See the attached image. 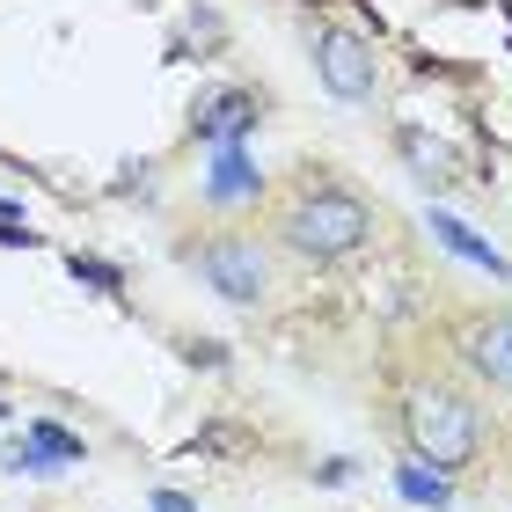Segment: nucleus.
<instances>
[{"label":"nucleus","mask_w":512,"mask_h":512,"mask_svg":"<svg viewBox=\"0 0 512 512\" xmlns=\"http://www.w3.org/2000/svg\"><path fill=\"white\" fill-rule=\"evenodd\" d=\"M366 227H374V213H366V198L337 191V183H315V191H300L286 205V220H278V242H286L293 256H315V264H330V256H352L366 242Z\"/></svg>","instance_id":"f257e3e1"},{"label":"nucleus","mask_w":512,"mask_h":512,"mask_svg":"<svg viewBox=\"0 0 512 512\" xmlns=\"http://www.w3.org/2000/svg\"><path fill=\"white\" fill-rule=\"evenodd\" d=\"M410 439H417L425 461L454 469V461H469V447H476V410L461 403L454 388H410Z\"/></svg>","instance_id":"f03ea898"},{"label":"nucleus","mask_w":512,"mask_h":512,"mask_svg":"<svg viewBox=\"0 0 512 512\" xmlns=\"http://www.w3.org/2000/svg\"><path fill=\"white\" fill-rule=\"evenodd\" d=\"M198 271H205V286L227 293L235 308H256V300L271 293V271H264V256H256L242 235H213L198 249Z\"/></svg>","instance_id":"7ed1b4c3"},{"label":"nucleus","mask_w":512,"mask_h":512,"mask_svg":"<svg viewBox=\"0 0 512 512\" xmlns=\"http://www.w3.org/2000/svg\"><path fill=\"white\" fill-rule=\"evenodd\" d=\"M315 66H322V88H330L337 103H366V96H374V52H366V37H352V30H322Z\"/></svg>","instance_id":"20e7f679"},{"label":"nucleus","mask_w":512,"mask_h":512,"mask_svg":"<svg viewBox=\"0 0 512 512\" xmlns=\"http://www.w3.org/2000/svg\"><path fill=\"white\" fill-rule=\"evenodd\" d=\"M249 125H256V96H242V88H213V96L198 103V118H191V132L213 139V147H242Z\"/></svg>","instance_id":"39448f33"},{"label":"nucleus","mask_w":512,"mask_h":512,"mask_svg":"<svg viewBox=\"0 0 512 512\" xmlns=\"http://www.w3.org/2000/svg\"><path fill=\"white\" fill-rule=\"evenodd\" d=\"M469 366L483 381L512 388V315H476L469 322Z\"/></svg>","instance_id":"423d86ee"},{"label":"nucleus","mask_w":512,"mask_h":512,"mask_svg":"<svg viewBox=\"0 0 512 512\" xmlns=\"http://www.w3.org/2000/svg\"><path fill=\"white\" fill-rule=\"evenodd\" d=\"M395 498H403V505H425V512H447V505H454V483L439 476V461L417 454V461L395 469Z\"/></svg>","instance_id":"0eeeda50"},{"label":"nucleus","mask_w":512,"mask_h":512,"mask_svg":"<svg viewBox=\"0 0 512 512\" xmlns=\"http://www.w3.org/2000/svg\"><path fill=\"white\" fill-rule=\"evenodd\" d=\"M205 198H213V205H227V198H256V169H249V154H242V147H220V154H213Z\"/></svg>","instance_id":"6e6552de"},{"label":"nucleus","mask_w":512,"mask_h":512,"mask_svg":"<svg viewBox=\"0 0 512 512\" xmlns=\"http://www.w3.org/2000/svg\"><path fill=\"white\" fill-rule=\"evenodd\" d=\"M432 235H439V242H447L454 256H469V264H476V271H491V278H505V256H498L491 242H476V235H469V227H461L454 213H432Z\"/></svg>","instance_id":"1a4fd4ad"},{"label":"nucleus","mask_w":512,"mask_h":512,"mask_svg":"<svg viewBox=\"0 0 512 512\" xmlns=\"http://www.w3.org/2000/svg\"><path fill=\"white\" fill-rule=\"evenodd\" d=\"M30 439H37V447L52 454V461H81V439H74V432H59V425H30Z\"/></svg>","instance_id":"9d476101"},{"label":"nucleus","mask_w":512,"mask_h":512,"mask_svg":"<svg viewBox=\"0 0 512 512\" xmlns=\"http://www.w3.org/2000/svg\"><path fill=\"white\" fill-rule=\"evenodd\" d=\"M15 476H59V461L44 454L37 439H22V447H15Z\"/></svg>","instance_id":"9b49d317"},{"label":"nucleus","mask_w":512,"mask_h":512,"mask_svg":"<svg viewBox=\"0 0 512 512\" xmlns=\"http://www.w3.org/2000/svg\"><path fill=\"white\" fill-rule=\"evenodd\" d=\"M74 271L88 278V286H118V271H103V264H88V256H74Z\"/></svg>","instance_id":"f8f14e48"},{"label":"nucleus","mask_w":512,"mask_h":512,"mask_svg":"<svg viewBox=\"0 0 512 512\" xmlns=\"http://www.w3.org/2000/svg\"><path fill=\"white\" fill-rule=\"evenodd\" d=\"M154 512H198V505L183 498V491H154Z\"/></svg>","instance_id":"ddd939ff"}]
</instances>
